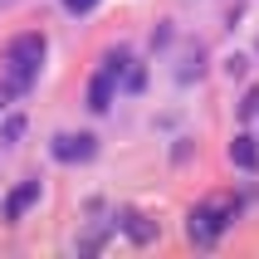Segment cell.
<instances>
[{"label":"cell","mask_w":259,"mask_h":259,"mask_svg":"<svg viewBox=\"0 0 259 259\" xmlns=\"http://www.w3.org/2000/svg\"><path fill=\"white\" fill-rule=\"evenodd\" d=\"M39 64H44V34H15V39H10V49H5V69H10L15 93L34 83Z\"/></svg>","instance_id":"1"},{"label":"cell","mask_w":259,"mask_h":259,"mask_svg":"<svg viewBox=\"0 0 259 259\" xmlns=\"http://www.w3.org/2000/svg\"><path fill=\"white\" fill-rule=\"evenodd\" d=\"M235 220V201H205V205H196L191 210V240L196 245H215L220 240V230Z\"/></svg>","instance_id":"2"},{"label":"cell","mask_w":259,"mask_h":259,"mask_svg":"<svg viewBox=\"0 0 259 259\" xmlns=\"http://www.w3.org/2000/svg\"><path fill=\"white\" fill-rule=\"evenodd\" d=\"M98 152V137H88V132H64V137H54V157L59 161H88Z\"/></svg>","instance_id":"3"},{"label":"cell","mask_w":259,"mask_h":259,"mask_svg":"<svg viewBox=\"0 0 259 259\" xmlns=\"http://www.w3.org/2000/svg\"><path fill=\"white\" fill-rule=\"evenodd\" d=\"M113 83H117V73L108 69V64L88 78V108H93V113H108V108H113Z\"/></svg>","instance_id":"4"},{"label":"cell","mask_w":259,"mask_h":259,"mask_svg":"<svg viewBox=\"0 0 259 259\" xmlns=\"http://www.w3.org/2000/svg\"><path fill=\"white\" fill-rule=\"evenodd\" d=\"M34 201H39V181H25V186H15L10 196H5V220L15 225V220L25 215V210H29Z\"/></svg>","instance_id":"5"},{"label":"cell","mask_w":259,"mask_h":259,"mask_svg":"<svg viewBox=\"0 0 259 259\" xmlns=\"http://www.w3.org/2000/svg\"><path fill=\"white\" fill-rule=\"evenodd\" d=\"M122 230H127L137 245H152V240H157V225L147 215H137V210H122Z\"/></svg>","instance_id":"6"},{"label":"cell","mask_w":259,"mask_h":259,"mask_svg":"<svg viewBox=\"0 0 259 259\" xmlns=\"http://www.w3.org/2000/svg\"><path fill=\"white\" fill-rule=\"evenodd\" d=\"M230 157H235V166L254 171V166H259V147H254V137H245V132H240V137L230 142Z\"/></svg>","instance_id":"7"},{"label":"cell","mask_w":259,"mask_h":259,"mask_svg":"<svg viewBox=\"0 0 259 259\" xmlns=\"http://www.w3.org/2000/svg\"><path fill=\"white\" fill-rule=\"evenodd\" d=\"M15 137H25V117H5V142H15Z\"/></svg>","instance_id":"8"},{"label":"cell","mask_w":259,"mask_h":259,"mask_svg":"<svg viewBox=\"0 0 259 259\" xmlns=\"http://www.w3.org/2000/svg\"><path fill=\"white\" fill-rule=\"evenodd\" d=\"M93 5H98V0H64V10H69V15H88Z\"/></svg>","instance_id":"9"},{"label":"cell","mask_w":259,"mask_h":259,"mask_svg":"<svg viewBox=\"0 0 259 259\" xmlns=\"http://www.w3.org/2000/svg\"><path fill=\"white\" fill-rule=\"evenodd\" d=\"M254 113H259V93H249V98L240 103V117H254Z\"/></svg>","instance_id":"10"},{"label":"cell","mask_w":259,"mask_h":259,"mask_svg":"<svg viewBox=\"0 0 259 259\" xmlns=\"http://www.w3.org/2000/svg\"><path fill=\"white\" fill-rule=\"evenodd\" d=\"M147 83V69H127V88H142Z\"/></svg>","instance_id":"11"},{"label":"cell","mask_w":259,"mask_h":259,"mask_svg":"<svg viewBox=\"0 0 259 259\" xmlns=\"http://www.w3.org/2000/svg\"><path fill=\"white\" fill-rule=\"evenodd\" d=\"M15 93V83H0V108H5V98Z\"/></svg>","instance_id":"12"}]
</instances>
